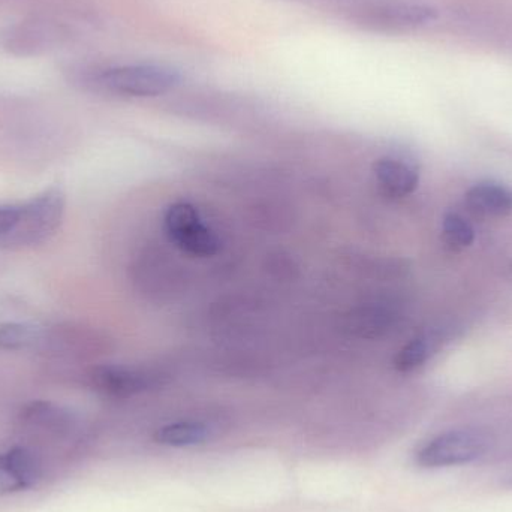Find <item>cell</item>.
<instances>
[{"mask_svg":"<svg viewBox=\"0 0 512 512\" xmlns=\"http://www.w3.org/2000/svg\"><path fill=\"white\" fill-rule=\"evenodd\" d=\"M75 78L93 92L119 98H156L173 92L182 74L159 63H111L92 65L75 71Z\"/></svg>","mask_w":512,"mask_h":512,"instance_id":"obj_1","label":"cell"},{"mask_svg":"<svg viewBox=\"0 0 512 512\" xmlns=\"http://www.w3.org/2000/svg\"><path fill=\"white\" fill-rule=\"evenodd\" d=\"M65 194L50 188L24 203L0 204V248L24 249L50 239L63 221Z\"/></svg>","mask_w":512,"mask_h":512,"instance_id":"obj_2","label":"cell"},{"mask_svg":"<svg viewBox=\"0 0 512 512\" xmlns=\"http://www.w3.org/2000/svg\"><path fill=\"white\" fill-rule=\"evenodd\" d=\"M345 11L352 24L378 33L405 32L436 17L432 6L411 0H355Z\"/></svg>","mask_w":512,"mask_h":512,"instance_id":"obj_3","label":"cell"},{"mask_svg":"<svg viewBox=\"0 0 512 512\" xmlns=\"http://www.w3.org/2000/svg\"><path fill=\"white\" fill-rule=\"evenodd\" d=\"M490 445V436L483 430H450L426 442L415 454V460L424 469L451 468L480 459Z\"/></svg>","mask_w":512,"mask_h":512,"instance_id":"obj_4","label":"cell"},{"mask_svg":"<svg viewBox=\"0 0 512 512\" xmlns=\"http://www.w3.org/2000/svg\"><path fill=\"white\" fill-rule=\"evenodd\" d=\"M164 230L170 242L185 254L209 258L218 254V236L204 224L194 204L179 201L164 213Z\"/></svg>","mask_w":512,"mask_h":512,"instance_id":"obj_5","label":"cell"},{"mask_svg":"<svg viewBox=\"0 0 512 512\" xmlns=\"http://www.w3.org/2000/svg\"><path fill=\"white\" fill-rule=\"evenodd\" d=\"M59 24L47 20L20 21L0 29V48L14 56H38L65 38Z\"/></svg>","mask_w":512,"mask_h":512,"instance_id":"obj_6","label":"cell"},{"mask_svg":"<svg viewBox=\"0 0 512 512\" xmlns=\"http://www.w3.org/2000/svg\"><path fill=\"white\" fill-rule=\"evenodd\" d=\"M89 382L99 393L123 399L158 387L161 384V376L150 370L119 364H102L90 370Z\"/></svg>","mask_w":512,"mask_h":512,"instance_id":"obj_7","label":"cell"},{"mask_svg":"<svg viewBox=\"0 0 512 512\" xmlns=\"http://www.w3.org/2000/svg\"><path fill=\"white\" fill-rule=\"evenodd\" d=\"M44 474L41 457L17 445L0 453V496L32 489Z\"/></svg>","mask_w":512,"mask_h":512,"instance_id":"obj_8","label":"cell"},{"mask_svg":"<svg viewBox=\"0 0 512 512\" xmlns=\"http://www.w3.org/2000/svg\"><path fill=\"white\" fill-rule=\"evenodd\" d=\"M373 173L379 189L390 198L408 197L420 183L418 171L412 165L390 156L378 159L373 167Z\"/></svg>","mask_w":512,"mask_h":512,"instance_id":"obj_9","label":"cell"},{"mask_svg":"<svg viewBox=\"0 0 512 512\" xmlns=\"http://www.w3.org/2000/svg\"><path fill=\"white\" fill-rule=\"evenodd\" d=\"M24 427L48 435L63 436L75 427V417L62 406L50 402H32L20 414Z\"/></svg>","mask_w":512,"mask_h":512,"instance_id":"obj_10","label":"cell"},{"mask_svg":"<svg viewBox=\"0 0 512 512\" xmlns=\"http://www.w3.org/2000/svg\"><path fill=\"white\" fill-rule=\"evenodd\" d=\"M466 204L477 215L501 218L512 212V191L496 183H480L469 189Z\"/></svg>","mask_w":512,"mask_h":512,"instance_id":"obj_11","label":"cell"},{"mask_svg":"<svg viewBox=\"0 0 512 512\" xmlns=\"http://www.w3.org/2000/svg\"><path fill=\"white\" fill-rule=\"evenodd\" d=\"M212 429L200 421H179V423L167 424L156 430V444L164 447H194L203 444L210 439Z\"/></svg>","mask_w":512,"mask_h":512,"instance_id":"obj_12","label":"cell"},{"mask_svg":"<svg viewBox=\"0 0 512 512\" xmlns=\"http://www.w3.org/2000/svg\"><path fill=\"white\" fill-rule=\"evenodd\" d=\"M42 331L35 325L23 322L0 324V351H20L41 342Z\"/></svg>","mask_w":512,"mask_h":512,"instance_id":"obj_13","label":"cell"},{"mask_svg":"<svg viewBox=\"0 0 512 512\" xmlns=\"http://www.w3.org/2000/svg\"><path fill=\"white\" fill-rule=\"evenodd\" d=\"M444 239L451 248H469L474 243L475 231L472 225L457 213H448L442 222Z\"/></svg>","mask_w":512,"mask_h":512,"instance_id":"obj_14","label":"cell"},{"mask_svg":"<svg viewBox=\"0 0 512 512\" xmlns=\"http://www.w3.org/2000/svg\"><path fill=\"white\" fill-rule=\"evenodd\" d=\"M430 345L426 339H415L400 349L394 358V367L399 372H412L423 366L430 357Z\"/></svg>","mask_w":512,"mask_h":512,"instance_id":"obj_15","label":"cell"},{"mask_svg":"<svg viewBox=\"0 0 512 512\" xmlns=\"http://www.w3.org/2000/svg\"><path fill=\"white\" fill-rule=\"evenodd\" d=\"M336 2H355V0H336Z\"/></svg>","mask_w":512,"mask_h":512,"instance_id":"obj_16","label":"cell"}]
</instances>
